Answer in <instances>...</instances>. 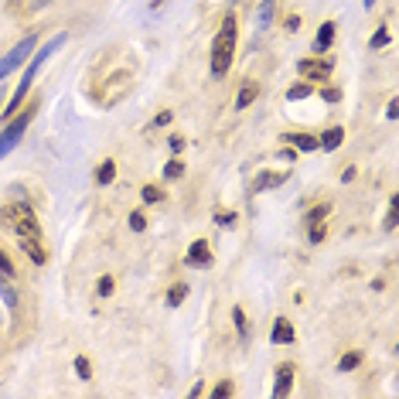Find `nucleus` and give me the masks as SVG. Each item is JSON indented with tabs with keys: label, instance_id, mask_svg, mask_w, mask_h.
<instances>
[{
	"label": "nucleus",
	"instance_id": "28",
	"mask_svg": "<svg viewBox=\"0 0 399 399\" xmlns=\"http://www.w3.org/2000/svg\"><path fill=\"white\" fill-rule=\"evenodd\" d=\"M96 294H99V297H110V294H113V277H99V280H96Z\"/></svg>",
	"mask_w": 399,
	"mask_h": 399
},
{
	"label": "nucleus",
	"instance_id": "21",
	"mask_svg": "<svg viewBox=\"0 0 399 399\" xmlns=\"http://www.w3.org/2000/svg\"><path fill=\"white\" fill-rule=\"evenodd\" d=\"M311 93H314V89H311L307 82H297V86H290V89H287V99H290V103H294V99H307Z\"/></svg>",
	"mask_w": 399,
	"mask_h": 399
},
{
	"label": "nucleus",
	"instance_id": "14",
	"mask_svg": "<svg viewBox=\"0 0 399 399\" xmlns=\"http://www.w3.org/2000/svg\"><path fill=\"white\" fill-rule=\"evenodd\" d=\"M273 7H277V0H260V7H256V31L270 28V21H273Z\"/></svg>",
	"mask_w": 399,
	"mask_h": 399
},
{
	"label": "nucleus",
	"instance_id": "32",
	"mask_svg": "<svg viewBox=\"0 0 399 399\" xmlns=\"http://www.w3.org/2000/svg\"><path fill=\"white\" fill-rule=\"evenodd\" d=\"M321 239H324V226L314 222V226H311V243H321Z\"/></svg>",
	"mask_w": 399,
	"mask_h": 399
},
{
	"label": "nucleus",
	"instance_id": "31",
	"mask_svg": "<svg viewBox=\"0 0 399 399\" xmlns=\"http://www.w3.org/2000/svg\"><path fill=\"white\" fill-rule=\"evenodd\" d=\"M386 45H389V31H386V28H379V31L372 35V48H386Z\"/></svg>",
	"mask_w": 399,
	"mask_h": 399
},
{
	"label": "nucleus",
	"instance_id": "26",
	"mask_svg": "<svg viewBox=\"0 0 399 399\" xmlns=\"http://www.w3.org/2000/svg\"><path fill=\"white\" fill-rule=\"evenodd\" d=\"M232 393H236L232 382H219V386H212V399H229Z\"/></svg>",
	"mask_w": 399,
	"mask_h": 399
},
{
	"label": "nucleus",
	"instance_id": "1",
	"mask_svg": "<svg viewBox=\"0 0 399 399\" xmlns=\"http://www.w3.org/2000/svg\"><path fill=\"white\" fill-rule=\"evenodd\" d=\"M0 219H4V226L18 236L21 249L31 256V263H38V266L48 263V249H45V243H41L38 215L31 212L28 202H21V205H7V209L0 212Z\"/></svg>",
	"mask_w": 399,
	"mask_h": 399
},
{
	"label": "nucleus",
	"instance_id": "27",
	"mask_svg": "<svg viewBox=\"0 0 399 399\" xmlns=\"http://www.w3.org/2000/svg\"><path fill=\"white\" fill-rule=\"evenodd\" d=\"M331 212V205H314V209L307 212V226H314V222H321L324 215Z\"/></svg>",
	"mask_w": 399,
	"mask_h": 399
},
{
	"label": "nucleus",
	"instance_id": "16",
	"mask_svg": "<svg viewBox=\"0 0 399 399\" xmlns=\"http://www.w3.org/2000/svg\"><path fill=\"white\" fill-rule=\"evenodd\" d=\"M280 181H287V174H273V171H263L260 178H256V185H253V191H266V188H277Z\"/></svg>",
	"mask_w": 399,
	"mask_h": 399
},
{
	"label": "nucleus",
	"instance_id": "13",
	"mask_svg": "<svg viewBox=\"0 0 399 399\" xmlns=\"http://www.w3.org/2000/svg\"><path fill=\"white\" fill-rule=\"evenodd\" d=\"M256 96H260V86H256V82H243V86H239V93H236V106H239V110H246V106L256 103Z\"/></svg>",
	"mask_w": 399,
	"mask_h": 399
},
{
	"label": "nucleus",
	"instance_id": "7",
	"mask_svg": "<svg viewBox=\"0 0 399 399\" xmlns=\"http://www.w3.org/2000/svg\"><path fill=\"white\" fill-rule=\"evenodd\" d=\"M294 376H297L294 362H284V365H277V382H273V396L284 399L287 393H290V386H294Z\"/></svg>",
	"mask_w": 399,
	"mask_h": 399
},
{
	"label": "nucleus",
	"instance_id": "30",
	"mask_svg": "<svg viewBox=\"0 0 399 399\" xmlns=\"http://www.w3.org/2000/svg\"><path fill=\"white\" fill-rule=\"evenodd\" d=\"M130 229H133V232H144V229H147V219H144V212H130Z\"/></svg>",
	"mask_w": 399,
	"mask_h": 399
},
{
	"label": "nucleus",
	"instance_id": "29",
	"mask_svg": "<svg viewBox=\"0 0 399 399\" xmlns=\"http://www.w3.org/2000/svg\"><path fill=\"white\" fill-rule=\"evenodd\" d=\"M0 277H7V280L14 277V263L7 260V253H4V249H0Z\"/></svg>",
	"mask_w": 399,
	"mask_h": 399
},
{
	"label": "nucleus",
	"instance_id": "34",
	"mask_svg": "<svg viewBox=\"0 0 399 399\" xmlns=\"http://www.w3.org/2000/svg\"><path fill=\"white\" fill-rule=\"evenodd\" d=\"M338 96H342V93H338V89H324V93H321V99H328V103H338Z\"/></svg>",
	"mask_w": 399,
	"mask_h": 399
},
{
	"label": "nucleus",
	"instance_id": "24",
	"mask_svg": "<svg viewBox=\"0 0 399 399\" xmlns=\"http://www.w3.org/2000/svg\"><path fill=\"white\" fill-rule=\"evenodd\" d=\"M359 362H362V352H348V355H342V359H338V369H342V372H352Z\"/></svg>",
	"mask_w": 399,
	"mask_h": 399
},
{
	"label": "nucleus",
	"instance_id": "12",
	"mask_svg": "<svg viewBox=\"0 0 399 399\" xmlns=\"http://www.w3.org/2000/svg\"><path fill=\"white\" fill-rule=\"evenodd\" d=\"M345 140V130L342 127H328V130L321 133V140H318V151H338Z\"/></svg>",
	"mask_w": 399,
	"mask_h": 399
},
{
	"label": "nucleus",
	"instance_id": "11",
	"mask_svg": "<svg viewBox=\"0 0 399 399\" xmlns=\"http://www.w3.org/2000/svg\"><path fill=\"white\" fill-rule=\"evenodd\" d=\"M331 41H335V21H324L321 28H318V35H314V55H321L331 48Z\"/></svg>",
	"mask_w": 399,
	"mask_h": 399
},
{
	"label": "nucleus",
	"instance_id": "18",
	"mask_svg": "<svg viewBox=\"0 0 399 399\" xmlns=\"http://www.w3.org/2000/svg\"><path fill=\"white\" fill-rule=\"evenodd\" d=\"M0 301L11 307V311H18V294H14V287L7 284V277H0Z\"/></svg>",
	"mask_w": 399,
	"mask_h": 399
},
{
	"label": "nucleus",
	"instance_id": "40",
	"mask_svg": "<svg viewBox=\"0 0 399 399\" xmlns=\"http://www.w3.org/2000/svg\"><path fill=\"white\" fill-rule=\"evenodd\" d=\"M0 103H4V96H0ZM0 110H4V106H0Z\"/></svg>",
	"mask_w": 399,
	"mask_h": 399
},
{
	"label": "nucleus",
	"instance_id": "9",
	"mask_svg": "<svg viewBox=\"0 0 399 399\" xmlns=\"http://www.w3.org/2000/svg\"><path fill=\"white\" fill-rule=\"evenodd\" d=\"M270 342H273V345H294V342H297L294 324L287 321V318H277V321H273V331H270Z\"/></svg>",
	"mask_w": 399,
	"mask_h": 399
},
{
	"label": "nucleus",
	"instance_id": "33",
	"mask_svg": "<svg viewBox=\"0 0 399 399\" xmlns=\"http://www.w3.org/2000/svg\"><path fill=\"white\" fill-rule=\"evenodd\" d=\"M168 123H171V110H164V113L154 120V130H157V127H168Z\"/></svg>",
	"mask_w": 399,
	"mask_h": 399
},
{
	"label": "nucleus",
	"instance_id": "17",
	"mask_svg": "<svg viewBox=\"0 0 399 399\" xmlns=\"http://www.w3.org/2000/svg\"><path fill=\"white\" fill-rule=\"evenodd\" d=\"M178 178H185V161H181V157H171V161L164 164V181H178Z\"/></svg>",
	"mask_w": 399,
	"mask_h": 399
},
{
	"label": "nucleus",
	"instance_id": "8",
	"mask_svg": "<svg viewBox=\"0 0 399 399\" xmlns=\"http://www.w3.org/2000/svg\"><path fill=\"white\" fill-rule=\"evenodd\" d=\"M185 263L198 266V270L212 266V246L205 243V239H195V243H191V249H188V256H185Z\"/></svg>",
	"mask_w": 399,
	"mask_h": 399
},
{
	"label": "nucleus",
	"instance_id": "25",
	"mask_svg": "<svg viewBox=\"0 0 399 399\" xmlns=\"http://www.w3.org/2000/svg\"><path fill=\"white\" fill-rule=\"evenodd\" d=\"M76 372H79V379H93V365H89V359H86V355H79L76 359Z\"/></svg>",
	"mask_w": 399,
	"mask_h": 399
},
{
	"label": "nucleus",
	"instance_id": "3",
	"mask_svg": "<svg viewBox=\"0 0 399 399\" xmlns=\"http://www.w3.org/2000/svg\"><path fill=\"white\" fill-rule=\"evenodd\" d=\"M239 18L229 11L226 18H222V28L215 31V38H212V55H209V69L215 79H222L232 69V58H236V48H239Z\"/></svg>",
	"mask_w": 399,
	"mask_h": 399
},
{
	"label": "nucleus",
	"instance_id": "23",
	"mask_svg": "<svg viewBox=\"0 0 399 399\" xmlns=\"http://www.w3.org/2000/svg\"><path fill=\"white\" fill-rule=\"evenodd\" d=\"M396 219H399V195H393V202H389V215H386V232L396 229Z\"/></svg>",
	"mask_w": 399,
	"mask_h": 399
},
{
	"label": "nucleus",
	"instance_id": "38",
	"mask_svg": "<svg viewBox=\"0 0 399 399\" xmlns=\"http://www.w3.org/2000/svg\"><path fill=\"white\" fill-rule=\"evenodd\" d=\"M219 222H222V226H232V222H236V215H232V212H226V215H219Z\"/></svg>",
	"mask_w": 399,
	"mask_h": 399
},
{
	"label": "nucleus",
	"instance_id": "2",
	"mask_svg": "<svg viewBox=\"0 0 399 399\" xmlns=\"http://www.w3.org/2000/svg\"><path fill=\"white\" fill-rule=\"evenodd\" d=\"M65 41H69V31H58V35H52V41H48L45 48H38L35 55L28 58V72L21 76L18 89H14V96H11V103H7V106L0 110V116H14V113H18V110H21V103L28 99V93H31V86H35V79H38L41 65H45L48 58L55 55V52H58V48H62V45H65Z\"/></svg>",
	"mask_w": 399,
	"mask_h": 399
},
{
	"label": "nucleus",
	"instance_id": "41",
	"mask_svg": "<svg viewBox=\"0 0 399 399\" xmlns=\"http://www.w3.org/2000/svg\"><path fill=\"white\" fill-rule=\"evenodd\" d=\"M0 328H4V318H0Z\"/></svg>",
	"mask_w": 399,
	"mask_h": 399
},
{
	"label": "nucleus",
	"instance_id": "5",
	"mask_svg": "<svg viewBox=\"0 0 399 399\" xmlns=\"http://www.w3.org/2000/svg\"><path fill=\"white\" fill-rule=\"evenodd\" d=\"M31 116H35V110H24V113H14V120L4 127V133H0V161H4V154L14 151L21 144V137H24V130H28V123H31Z\"/></svg>",
	"mask_w": 399,
	"mask_h": 399
},
{
	"label": "nucleus",
	"instance_id": "6",
	"mask_svg": "<svg viewBox=\"0 0 399 399\" xmlns=\"http://www.w3.org/2000/svg\"><path fill=\"white\" fill-rule=\"evenodd\" d=\"M297 72H301L307 82H324V79L331 76V62H324L321 55L301 58V62H297Z\"/></svg>",
	"mask_w": 399,
	"mask_h": 399
},
{
	"label": "nucleus",
	"instance_id": "4",
	"mask_svg": "<svg viewBox=\"0 0 399 399\" xmlns=\"http://www.w3.org/2000/svg\"><path fill=\"white\" fill-rule=\"evenodd\" d=\"M35 45H38V35H24V38H21L18 45L7 52V55L0 58V82L11 76L14 69H21V65H24L31 55H35Z\"/></svg>",
	"mask_w": 399,
	"mask_h": 399
},
{
	"label": "nucleus",
	"instance_id": "19",
	"mask_svg": "<svg viewBox=\"0 0 399 399\" xmlns=\"http://www.w3.org/2000/svg\"><path fill=\"white\" fill-rule=\"evenodd\" d=\"M232 321H236V331H239V338H243V342H246V338H249L246 311H243V307H232Z\"/></svg>",
	"mask_w": 399,
	"mask_h": 399
},
{
	"label": "nucleus",
	"instance_id": "37",
	"mask_svg": "<svg viewBox=\"0 0 399 399\" xmlns=\"http://www.w3.org/2000/svg\"><path fill=\"white\" fill-rule=\"evenodd\" d=\"M181 147H185V140H181V137H171V151L181 154Z\"/></svg>",
	"mask_w": 399,
	"mask_h": 399
},
{
	"label": "nucleus",
	"instance_id": "10",
	"mask_svg": "<svg viewBox=\"0 0 399 399\" xmlns=\"http://www.w3.org/2000/svg\"><path fill=\"white\" fill-rule=\"evenodd\" d=\"M284 144L287 147H294V151H318V137H311V133H284Z\"/></svg>",
	"mask_w": 399,
	"mask_h": 399
},
{
	"label": "nucleus",
	"instance_id": "36",
	"mask_svg": "<svg viewBox=\"0 0 399 399\" xmlns=\"http://www.w3.org/2000/svg\"><path fill=\"white\" fill-rule=\"evenodd\" d=\"M287 31H301V18L290 14V18H287Z\"/></svg>",
	"mask_w": 399,
	"mask_h": 399
},
{
	"label": "nucleus",
	"instance_id": "35",
	"mask_svg": "<svg viewBox=\"0 0 399 399\" xmlns=\"http://www.w3.org/2000/svg\"><path fill=\"white\" fill-rule=\"evenodd\" d=\"M277 157H280V161H297V151H294V147H287V151H280Z\"/></svg>",
	"mask_w": 399,
	"mask_h": 399
},
{
	"label": "nucleus",
	"instance_id": "39",
	"mask_svg": "<svg viewBox=\"0 0 399 399\" xmlns=\"http://www.w3.org/2000/svg\"><path fill=\"white\" fill-rule=\"evenodd\" d=\"M35 4H38V7H41V4H45V0H35Z\"/></svg>",
	"mask_w": 399,
	"mask_h": 399
},
{
	"label": "nucleus",
	"instance_id": "15",
	"mask_svg": "<svg viewBox=\"0 0 399 399\" xmlns=\"http://www.w3.org/2000/svg\"><path fill=\"white\" fill-rule=\"evenodd\" d=\"M113 178H116V164H113V157H106L99 168H96V185H113Z\"/></svg>",
	"mask_w": 399,
	"mask_h": 399
},
{
	"label": "nucleus",
	"instance_id": "20",
	"mask_svg": "<svg viewBox=\"0 0 399 399\" xmlns=\"http://www.w3.org/2000/svg\"><path fill=\"white\" fill-rule=\"evenodd\" d=\"M185 297H188V287H185V284H174L171 290H168V304H171V307H178Z\"/></svg>",
	"mask_w": 399,
	"mask_h": 399
},
{
	"label": "nucleus",
	"instance_id": "22",
	"mask_svg": "<svg viewBox=\"0 0 399 399\" xmlns=\"http://www.w3.org/2000/svg\"><path fill=\"white\" fill-rule=\"evenodd\" d=\"M140 198H144L147 205H154V202H161V198H164V191L157 188V185H144V188H140Z\"/></svg>",
	"mask_w": 399,
	"mask_h": 399
}]
</instances>
